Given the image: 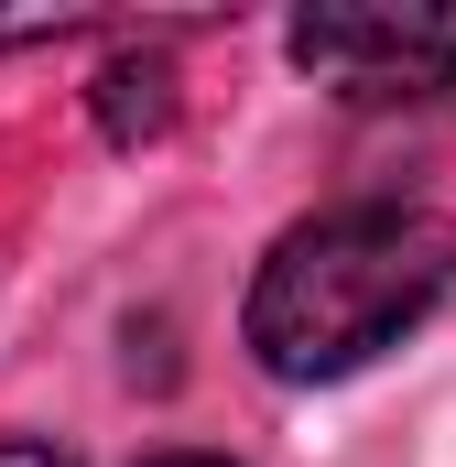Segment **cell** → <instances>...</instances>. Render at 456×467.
Instances as JSON below:
<instances>
[{
	"instance_id": "2",
	"label": "cell",
	"mask_w": 456,
	"mask_h": 467,
	"mask_svg": "<svg viewBox=\"0 0 456 467\" xmlns=\"http://www.w3.org/2000/svg\"><path fill=\"white\" fill-rule=\"evenodd\" d=\"M283 44L316 88H337L358 109L456 88V11H305Z\"/></svg>"
},
{
	"instance_id": "4",
	"label": "cell",
	"mask_w": 456,
	"mask_h": 467,
	"mask_svg": "<svg viewBox=\"0 0 456 467\" xmlns=\"http://www.w3.org/2000/svg\"><path fill=\"white\" fill-rule=\"evenodd\" d=\"M0 467H77L66 446H44V435H0Z\"/></svg>"
},
{
	"instance_id": "3",
	"label": "cell",
	"mask_w": 456,
	"mask_h": 467,
	"mask_svg": "<svg viewBox=\"0 0 456 467\" xmlns=\"http://www.w3.org/2000/svg\"><path fill=\"white\" fill-rule=\"evenodd\" d=\"M98 119H109V141H152L174 119V66L163 55H119L98 77Z\"/></svg>"
},
{
	"instance_id": "5",
	"label": "cell",
	"mask_w": 456,
	"mask_h": 467,
	"mask_svg": "<svg viewBox=\"0 0 456 467\" xmlns=\"http://www.w3.org/2000/svg\"><path fill=\"white\" fill-rule=\"evenodd\" d=\"M152 467H228V457H152Z\"/></svg>"
},
{
	"instance_id": "1",
	"label": "cell",
	"mask_w": 456,
	"mask_h": 467,
	"mask_svg": "<svg viewBox=\"0 0 456 467\" xmlns=\"http://www.w3.org/2000/svg\"><path fill=\"white\" fill-rule=\"evenodd\" d=\"M456 283V218L435 207H326L272 239L239 337L272 380H337L424 327Z\"/></svg>"
}]
</instances>
